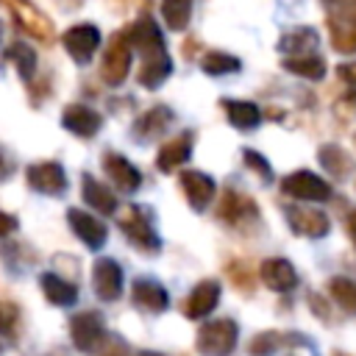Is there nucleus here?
<instances>
[{"label": "nucleus", "instance_id": "nucleus-1", "mask_svg": "<svg viewBox=\"0 0 356 356\" xmlns=\"http://www.w3.org/2000/svg\"><path fill=\"white\" fill-rule=\"evenodd\" d=\"M120 228H122V234L128 236V242L136 250H142L147 256H156L161 250V239H159V234L153 228V211L147 206L131 203L120 217Z\"/></svg>", "mask_w": 356, "mask_h": 356}, {"label": "nucleus", "instance_id": "nucleus-2", "mask_svg": "<svg viewBox=\"0 0 356 356\" xmlns=\"http://www.w3.org/2000/svg\"><path fill=\"white\" fill-rule=\"evenodd\" d=\"M236 342H239V325L231 317L203 323L195 337V348L200 356H231Z\"/></svg>", "mask_w": 356, "mask_h": 356}, {"label": "nucleus", "instance_id": "nucleus-3", "mask_svg": "<svg viewBox=\"0 0 356 356\" xmlns=\"http://www.w3.org/2000/svg\"><path fill=\"white\" fill-rule=\"evenodd\" d=\"M328 8L331 44L339 53H356V0H323Z\"/></svg>", "mask_w": 356, "mask_h": 356}, {"label": "nucleus", "instance_id": "nucleus-4", "mask_svg": "<svg viewBox=\"0 0 356 356\" xmlns=\"http://www.w3.org/2000/svg\"><path fill=\"white\" fill-rule=\"evenodd\" d=\"M284 195L295 197V200H312V203H323L331 197V184L325 178H320L312 170H295L281 181Z\"/></svg>", "mask_w": 356, "mask_h": 356}, {"label": "nucleus", "instance_id": "nucleus-5", "mask_svg": "<svg viewBox=\"0 0 356 356\" xmlns=\"http://www.w3.org/2000/svg\"><path fill=\"white\" fill-rule=\"evenodd\" d=\"M128 70H131V44H128L125 33H117L111 39V44L106 47V56H103V64H100V75H103L106 83L120 86L128 78Z\"/></svg>", "mask_w": 356, "mask_h": 356}, {"label": "nucleus", "instance_id": "nucleus-6", "mask_svg": "<svg viewBox=\"0 0 356 356\" xmlns=\"http://www.w3.org/2000/svg\"><path fill=\"white\" fill-rule=\"evenodd\" d=\"M217 217H220L222 222L234 225V228H245V225L259 222V206H256L248 195H239V192L228 189V192H222Z\"/></svg>", "mask_w": 356, "mask_h": 356}, {"label": "nucleus", "instance_id": "nucleus-7", "mask_svg": "<svg viewBox=\"0 0 356 356\" xmlns=\"http://www.w3.org/2000/svg\"><path fill=\"white\" fill-rule=\"evenodd\" d=\"M286 222L298 236H309V239H323L331 231L328 214L312 206H292L286 211Z\"/></svg>", "mask_w": 356, "mask_h": 356}, {"label": "nucleus", "instance_id": "nucleus-8", "mask_svg": "<svg viewBox=\"0 0 356 356\" xmlns=\"http://www.w3.org/2000/svg\"><path fill=\"white\" fill-rule=\"evenodd\" d=\"M70 337L78 350H95L106 339V325L97 312H78L70 320Z\"/></svg>", "mask_w": 356, "mask_h": 356}, {"label": "nucleus", "instance_id": "nucleus-9", "mask_svg": "<svg viewBox=\"0 0 356 356\" xmlns=\"http://www.w3.org/2000/svg\"><path fill=\"white\" fill-rule=\"evenodd\" d=\"M28 186L42 195H64L67 192V175L58 161H39L25 170Z\"/></svg>", "mask_w": 356, "mask_h": 356}, {"label": "nucleus", "instance_id": "nucleus-10", "mask_svg": "<svg viewBox=\"0 0 356 356\" xmlns=\"http://www.w3.org/2000/svg\"><path fill=\"white\" fill-rule=\"evenodd\" d=\"M92 286L100 300H117L122 292V267L114 259H97L92 267Z\"/></svg>", "mask_w": 356, "mask_h": 356}, {"label": "nucleus", "instance_id": "nucleus-11", "mask_svg": "<svg viewBox=\"0 0 356 356\" xmlns=\"http://www.w3.org/2000/svg\"><path fill=\"white\" fill-rule=\"evenodd\" d=\"M11 11H14V17H17V22L28 31V33H33L39 42H53V22L36 8V6H31L28 0H3Z\"/></svg>", "mask_w": 356, "mask_h": 356}, {"label": "nucleus", "instance_id": "nucleus-12", "mask_svg": "<svg viewBox=\"0 0 356 356\" xmlns=\"http://www.w3.org/2000/svg\"><path fill=\"white\" fill-rule=\"evenodd\" d=\"M122 33H125L128 44H131V47H136L145 58H147V56H159V53H164L161 31H159V25H156L150 17L136 19V22H134L128 31H122Z\"/></svg>", "mask_w": 356, "mask_h": 356}, {"label": "nucleus", "instance_id": "nucleus-13", "mask_svg": "<svg viewBox=\"0 0 356 356\" xmlns=\"http://www.w3.org/2000/svg\"><path fill=\"white\" fill-rule=\"evenodd\" d=\"M131 300L136 309H142L147 314H159L170 306V295L156 278H136L131 286Z\"/></svg>", "mask_w": 356, "mask_h": 356}, {"label": "nucleus", "instance_id": "nucleus-14", "mask_svg": "<svg viewBox=\"0 0 356 356\" xmlns=\"http://www.w3.org/2000/svg\"><path fill=\"white\" fill-rule=\"evenodd\" d=\"M97 44H100V31L95 28V25H72L67 33H64V47H67V53L78 61V64H86L92 56H95V50H97Z\"/></svg>", "mask_w": 356, "mask_h": 356}, {"label": "nucleus", "instance_id": "nucleus-15", "mask_svg": "<svg viewBox=\"0 0 356 356\" xmlns=\"http://www.w3.org/2000/svg\"><path fill=\"white\" fill-rule=\"evenodd\" d=\"M178 178H181V189H184V195H186V200H189V206L195 211H203L214 200L217 186H214V181L206 172H200V170H184Z\"/></svg>", "mask_w": 356, "mask_h": 356}, {"label": "nucleus", "instance_id": "nucleus-16", "mask_svg": "<svg viewBox=\"0 0 356 356\" xmlns=\"http://www.w3.org/2000/svg\"><path fill=\"white\" fill-rule=\"evenodd\" d=\"M67 220H70V228H72V234L86 245V248H92V250H97V248H103L106 245V236H108V231H106V225L97 220V217H92L89 211H81V209H70L67 211Z\"/></svg>", "mask_w": 356, "mask_h": 356}, {"label": "nucleus", "instance_id": "nucleus-17", "mask_svg": "<svg viewBox=\"0 0 356 356\" xmlns=\"http://www.w3.org/2000/svg\"><path fill=\"white\" fill-rule=\"evenodd\" d=\"M220 303V284L214 278H206L200 284H195V289L189 292L186 303H184V314L189 320H200V317H209Z\"/></svg>", "mask_w": 356, "mask_h": 356}, {"label": "nucleus", "instance_id": "nucleus-18", "mask_svg": "<svg viewBox=\"0 0 356 356\" xmlns=\"http://www.w3.org/2000/svg\"><path fill=\"white\" fill-rule=\"evenodd\" d=\"M103 170H106V175L111 178V184H114L120 192H125V195L136 192L139 184H142L139 170H136L125 156H120V153H111V150H108V153L103 156Z\"/></svg>", "mask_w": 356, "mask_h": 356}, {"label": "nucleus", "instance_id": "nucleus-19", "mask_svg": "<svg viewBox=\"0 0 356 356\" xmlns=\"http://www.w3.org/2000/svg\"><path fill=\"white\" fill-rule=\"evenodd\" d=\"M61 125H64L70 134L89 139V136H95V134L100 131L103 120H100V114H97L95 108L81 106V103H72V106L64 108V114H61Z\"/></svg>", "mask_w": 356, "mask_h": 356}, {"label": "nucleus", "instance_id": "nucleus-20", "mask_svg": "<svg viewBox=\"0 0 356 356\" xmlns=\"http://www.w3.org/2000/svg\"><path fill=\"white\" fill-rule=\"evenodd\" d=\"M259 273H261V281L267 284V289H273V292H289V289H295V284H298L295 264H292L289 259H281V256L264 259Z\"/></svg>", "mask_w": 356, "mask_h": 356}, {"label": "nucleus", "instance_id": "nucleus-21", "mask_svg": "<svg viewBox=\"0 0 356 356\" xmlns=\"http://www.w3.org/2000/svg\"><path fill=\"white\" fill-rule=\"evenodd\" d=\"M189 156H192V134L186 131V134L172 136L170 142H164V145L159 147L156 167H159L161 172H172V170H178Z\"/></svg>", "mask_w": 356, "mask_h": 356}, {"label": "nucleus", "instance_id": "nucleus-22", "mask_svg": "<svg viewBox=\"0 0 356 356\" xmlns=\"http://www.w3.org/2000/svg\"><path fill=\"white\" fill-rule=\"evenodd\" d=\"M289 345H309V342H306L303 337H298V334L261 331V334H256V337L250 339L248 350H250V356H270V353H275L278 348H289Z\"/></svg>", "mask_w": 356, "mask_h": 356}, {"label": "nucleus", "instance_id": "nucleus-23", "mask_svg": "<svg viewBox=\"0 0 356 356\" xmlns=\"http://www.w3.org/2000/svg\"><path fill=\"white\" fill-rule=\"evenodd\" d=\"M222 108H225L228 122L239 131H253L261 122V111L250 100H222Z\"/></svg>", "mask_w": 356, "mask_h": 356}, {"label": "nucleus", "instance_id": "nucleus-24", "mask_svg": "<svg viewBox=\"0 0 356 356\" xmlns=\"http://www.w3.org/2000/svg\"><path fill=\"white\" fill-rule=\"evenodd\" d=\"M81 192H83V200L92 206V209H97L100 214H114V209H117V197L111 195V189L106 186V184H100L95 175H83V181H81Z\"/></svg>", "mask_w": 356, "mask_h": 356}, {"label": "nucleus", "instance_id": "nucleus-25", "mask_svg": "<svg viewBox=\"0 0 356 356\" xmlns=\"http://www.w3.org/2000/svg\"><path fill=\"white\" fill-rule=\"evenodd\" d=\"M39 286H42L44 298H47L53 306H72V303L78 300L75 284H72V281H64V278L56 275V273H44V275L39 278Z\"/></svg>", "mask_w": 356, "mask_h": 356}, {"label": "nucleus", "instance_id": "nucleus-26", "mask_svg": "<svg viewBox=\"0 0 356 356\" xmlns=\"http://www.w3.org/2000/svg\"><path fill=\"white\" fill-rule=\"evenodd\" d=\"M170 72H172L170 56H167V53H159V56H147V58L142 61L136 78H139V83H142L145 89H156V86H161V83L170 78Z\"/></svg>", "mask_w": 356, "mask_h": 356}, {"label": "nucleus", "instance_id": "nucleus-27", "mask_svg": "<svg viewBox=\"0 0 356 356\" xmlns=\"http://www.w3.org/2000/svg\"><path fill=\"white\" fill-rule=\"evenodd\" d=\"M317 159L325 167V172L334 178H348L353 172V156L348 150H342L339 145H323L317 150Z\"/></svg>", "mask_w": 356, "mask_h": 356}, {"label": "nucleus", "instance_id": "nucleus-28", "mask_svg": "<svg viewBox=\"0 0 356 356\" xmlns=\"http://www.w3.org/2000/svg\"><path fill=\"white\" fill-rule=\"evenodd\" d=\"M281 64H284L286 72H295V75L309 78V81H320L325 75V61L320 56H314V53H309V56H289Z\"/></svg>", "mask_w": 356, "mask_h": 356}, {"label": "nucleus", "instance_id": "nucleus-29", "mask_svg": "<svg viewBox=\"0 0 356 356\" xmlns=\"http://www.w3.org/2000/svg\"><path fill=\"white\" fill-rule=\"evenodd\" d=\"M317 47V33L312 28H295L281 39V50L289 56H309Z\"/></svg>", "mask_w": 356, "mask_h": 356}, {"label": "nucleus", "instance_id": "nucleus-30", "mask_svg": "<svg viewBox=\"0 0 356 356\" xmlns=\"http://www.w3.org/2000/svg\"><path fill=\"white\" fill-rule=\"evenodd\" d=\"M170 122H172V111H170L167 106H156V108H150V111L136 122V134H139L142 139H150V136H159Z\"/></svg>", "mask_w": 356, "mask_h": 356}, {"label": "nucleus", "instance_id": "nucleus-31", "mask_svg": "<svg viewBox=\"0 0 356 356\" xmlns=\"http://www.w3.org/2000/svg\"><path fill=\"white\" fill-rule=\"evenodd\" d=\"M239 58L236 56H228V53H220V50H211L200 58V70L206 75H228V72H239Z\"/></svg>", "mask_w": 356, "mask_h": 356}, {"label": "nucleus", "instance_id": "nucleus-32", "mask_svg": "<svg viewBox=\"0 0 356 356\" xmlns=\"http://www.w3.org/2000/svg\"><path fill=\"white\" fill-rule=\"evenodd\" d=\"M161 14L172 31H184L192 17V0H161Z\"/></svg>", "mask_w": 356, "mask_h": 356}, {"label": "nucleus", "instance_id": "nucleus-33", "mask_svg": "<svg viewBox=\"0 0 356 356\" xmlns=\"http://www.w3.org/2000/svg\"><path fill=\"white\" fill-rule=\"evenodd\" d=\"M328 292H331V298H334L345 312L356 314V281H350V278H345V275H337V278L328 281Z\"/></svg>", "mask_w": 356, "mask_h": 356}, {"label": "nucleus", "instance_id": "nucleus-34", "mask_svg": "<svg viewBox=\"0 0 356 356\" xmlns=\"http://www.w3.org/2000/svg\"><path fill=\"white\" fill-rule=\"evenodd\" d=\"M6 58L17 67V72H19L25 81H28V78L33 75V70H36V56H33V50H31L28 44H19V42L11 44V47L6 50Z\"/></svg>", "mask_w": 356, "mask_h": 356}, {"label": "nucleus", "instance_id": "nucleus-35", "mask_svg": "<svg viewBox=\"0 0 356 356\" xmlns=\"http://www.w3.org/2000/svg\"><path fill=\"white\" fill-rule=\"evenodd\" d=\"M242 164H245L250 172H256L259 181H264V184L273 181V167L267 164V159H264L261 153H256V150H242Z\"/></svg>", "mask_w": 356, "mask_h": 356}, {"label": "nucleus", "instance_id": "nucleus-36", "mask_svg": "<svg viewBox=\"0 0 356 356\" xmlns=\"http://www.w3.org/2000/svg\"><path fill=\"white\" fill-rule=\"evenodd\" d=\"M17 317H19V309L8 300H0V334H11L17 325Z\"/></svg>", "mask_w": 356, "mask_h": 356}, {"label": "nucleus", "instance_id": "nucleus-37", "mask_svg": "<svg viewBox=\"0 0 356 356\" xmlns=\"http://www.w3.org/2000/svg\"><path fill=\"white\" fill-rule=\"evenodd\" d=\"M100 356H125V342H120L117 337H111L108 345L100 350Z\"/></svg>", "mask_w": 356, "mask_h": 356}, {"label": "nucleus", "instance_id": "nucleus-38", "mask_svg": "<svg viewBox=\"0 0 356 356\" xmlns=\"http://www.w3.org/2000/svg\"><path fill=\"white\" fill-rule=\"evenodd\" d=\"M11 172H14V161H11V156L0 147V181H6Z\"/></svg>", "mask_w": 356, "mask_h": 356}, {"label": "nucleus", "instance_id": "nucleus-39", "mask_svg": "<svg viewBox=\"0 0 356 356\" xmlns=\"http://www.w3.org/2000/svg\"><path fill=\"white\" fill-rule=\"evenodd\" d=\"M14 228H17V217H14V214H6V211H0V236L11 234Z\"/></svg>", "mask_w": 356, "mask_h": 356}, {"label": "nucleus", "instance_id": "nucleus-40", "mask_svg": "<svg viewBox=\"0 0 356 356\" xmlns=\"http://www.w3.org/2000/svg\"><path fill=\"white\" fill-rule=\"evenodd\" d=\"M337 72H339V78H342V81H348V83H353V86H356V64H342Z\"/></svg>", "mask_w": 356, "mask_h": 356}, {"label": "nucleus", "instance_id": "nucleus-41", "mask_svg": "<svg viewBox=\"0 0 356 356\" xmlns=\"http://www.w3.org/2000/svg\"><path fill=\"white\" fill-rule=\"evenodd\" d=\"M345 231H348V236H350V242H353V248H356V209L348 214V220H345Z\"/></svg>", "mask_w": 356, "mask_h": 356}, {"label": "nucleus", "instance_id": "nucleus-42", "mask_svg": "<svg viewBox=\"0 0 356 356\" xmlns=\"http://www.w3.org/2000/svg\"><path fill=\"white\" fill-rule=\"evenodd\" d=\"M309 306H314V309H317L314 314H317L320 320H328V317H325V303H323L317 295H309Z\"/></svg>", "mask_w": 356, "mask_h": 356}, {"label": "nucleus", "instance_id": "nucleus-43", "mask_svg": "<svg viewBox=\"0 0 356 356\" xmlns=\"http://www.w3.org/2000/svg\"><path fill=\"white\" fill-rule=\"evenodd\" d=\"M139 356H164V353H153V350H142Z\"/></svg>", "mask_w": 356, "mask_h": 356}, {"label": "nucleus", "instance_id": "nucleus-44", "mask_svg": "<svg viewBox=\"0 0 356 356\" xmlns=\"http://www.w3.org/2000/svg\"><path fill=\"white\" fill-rule=\"evenodd\" d=\"M331 356H350V353H345V350H334Z\"/></svg>", "mask_w": 356, "mask_h": 356}, {"label": "nucleus", "instance_id": "nucleus-45", "mask_svg": "<svg viewBox=\"0 0 356 356\" xmlns=\"http://www.w3.org/2000/svg\"><path fill=\"white\" fill-rule=\"evenodd\" d=\"M353 103H356V95H353Z\"/></svg>", "mask_w": 356, "mask_h": 356}, {"label": "nucleus", "instance_id": "nucleus-46", "mask_svg": "<svg viewBox=\"0 0 356 356\" xmlns=\"http://www.w3.org/2000/svg\"><path fill=\"white\" fill-rule=\"evenodd\" d=\"M0 350H3V345H0Z\"/></svg>", "mask_w": 356, "mask_h": 356}]
</instances>
